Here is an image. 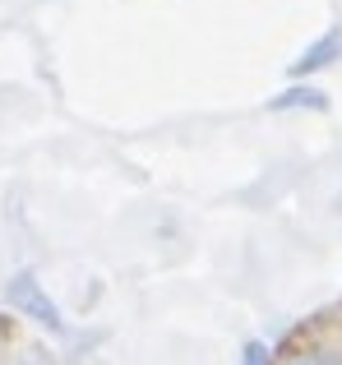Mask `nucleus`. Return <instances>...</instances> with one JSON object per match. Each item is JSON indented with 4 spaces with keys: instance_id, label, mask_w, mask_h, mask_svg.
Here are the masks:
<instances>
[{
    "instance_id": "f257e3e1",
    "label": "nucleus",
    "mask_w": 342,
    "mask_h": 365,
    "mask_svg": "<svg viewBox=\"0 0 342 365\" xmlns=\"http://www.w3.org/2000/svg\"><path fill=\"white\" fill-rule=\"evenodd\" d=\"M5 305H9V310H19V314H28L33 324H42V329L56 333V338H65V333H70V324L61 319V305L46 296V287L37 282L33 268H19V273H9V282H5Z\"/></svg>"
},
{
    "instance_id": "f03ea898",
    "label": "nucleus",
    "mask_w": 342,
    "mask_h": 365,
    "mask_svg": "<svg viewBox=\"0 0 342 365\" xmlns=\"http://www.w3.org/2000/svg\"><path fill=\"white\" fill-rule=\"evenodd\" d=\"M338 56H342V24H333L328 33H319L315 42H310L306 51H301L296 61L287 65V74H291V79H306V74H315V70H324V65H333Z\"/></svg>"
},
{
    "instance_id": "423d86ee",
    "label": "nucleus",
    "mask_w": 342,
    "mask_h": 365,
    "mask_svg": "<svg viewBox=\"0 0 342 365\" xmlns=\"http://www.w3.org/2000/svg\"><path fill=\"white\" fill-rule=\"evenodd\" d=\"M14 365H46V361H42V356H19Z\"/></svg>"
},
{
    "instance_id": "39448f33",
    "label": "nucleus",
    "mask_w": 342,
    "mask_h": 365,
    "mask_svg": "<svg viewBox=\"0 0 342 365\" xmlns=\"http://www.w3.org/2000/svg\"><path fill=\"white\" fill-rule=\"evenodd\" d=\"M287 365H338V361L328 356V351H310V356H291Z\"/></svg>"
},
{
    "instance_id": "20e7f679",
    "label": "nucleus",
    "mask_w": 342,
    "mask_h": 365,
    "mask_svg": "<svg viewBox=\"0 0 342 365\" xmlns=\"http://www.w3.org/2000/svg\"><path fill=\"white\" fill-rule=\"evenodd\" d=\"M241 365H269V342L250 338V342L241 347Z\"/></svg>"
},
{
    "instance_id": "7ed1b4c3",
    "label": "nucleus",
    "mask_w": 342,
    "mask_h": 365,
    "mask_svg": "<svg viewBox=\"0 0 342 365\" xmlns=\"http://www.w3.org/2000/svg\"><path fill=\"white\" fill-rule=\"evenodd\" d=\"M296 107H306V111H328V93L310 88V83H291V88L278 93V98H269V111H296Z\"/></svg>"
}]
</instances>
